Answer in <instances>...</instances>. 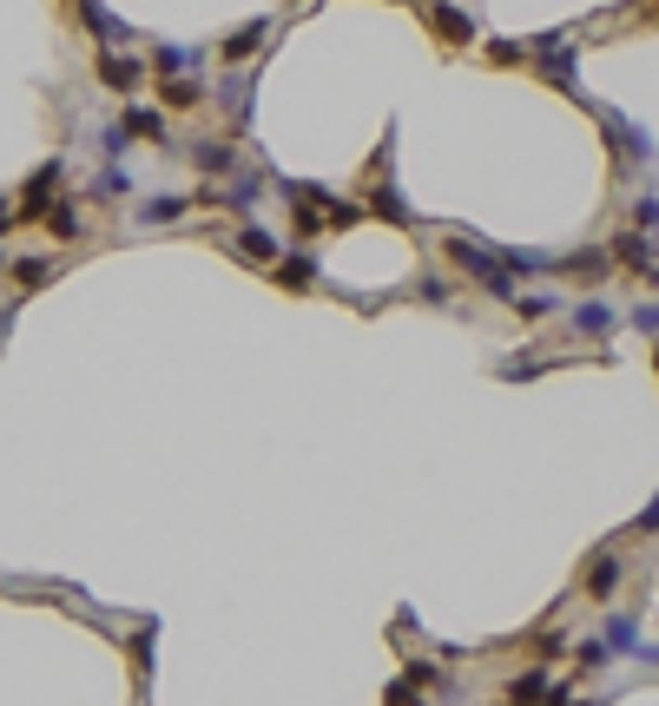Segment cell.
Returning a JSON list of instances; mask_svg holds the SVG:
<instances>
[{
    "mask_svg": "<svg viewBox=\"0 0 659 706\" xmlns=\"http://www.w3.org/2000/svg\"><path fill=\"white\" fill-rule=\"evenodd\" d=\"M587 588H594V594H613V588H620V562H613V555H600V562H594V575H587Z\"/></svg>",
    "mask_w": 659,
    "mask_h": 706,
    "instance_id": "6da1fadb",
    "label": "cell"
},
{
    "mask_svg": "<svg viewBox=\"0 0 659 706\" xmlns=\"http://www.w3.org/2000/svg\"><path fill=\"white\" fill-rule=\"evenodd\" d=\"M573 331H613V310H600V304H587V310H573Z\"/></svg>",
    "mask_w": 659,
    "mask_h": 706,
    "instance_id": "7a4b0ae2",
    "label": "cell"
},
{
    "mask_svg": "<svg viewBox=\"0 0 659 706\" xmlns=\"http://www.w3.org/2000/svg\"><path fill=\"white\" fill-rule=\"evenodd\" d=\"M436 27H442L449 40H468V21H462V14H436Z\"/></svg>",
    "mask_w": 659,
    "mask_h": 706,
    "instance_id": "3957f363",
    "label": "cell"
},
{
    "mask_svg": "<svg viewBox=\"0 0 659 706\" xmlns=\"http://www.w3.org/2000/svg\"><path fill=\"white\" fill-rule=\"evenodd\" d=\"M633 324H646V331H659V304H652V310H633Z\"/></svg>",
    "mask_w": 659,
    "mask_h": 706,
    "instance_id": "277c9868",
    "label": "cell"
}]
</instances>
